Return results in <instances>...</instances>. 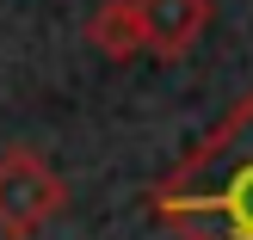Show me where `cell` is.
<instances>
[{
	"label": "cell",
	"instance_id": "6da1fadb",
	"mask_svg": "<svg viewBox=\"0 0 253 240\" xmlns=\"http://www.w3.org/2000/svg\"><path fill=\"white\" fill-rule=\"evenodd\" d=\"M148 216L179 240H253V93H241L179 167L148 185Z\"/></svg>",
	"mask_w": 253,
	"mask_h": 240
},
{
	"label": "cell",
	"instance_id": "7a4b0ae2",
	"mask_svg": "<svg viewBox=\"0 0 253 240\" xmlns=\"http://www.w3.org/2000/svg\"><path fill=\"white\" fill-rule=\"evenodd\" d=\"M62 209H68V179L25 142L0 148V234L6 240H31Z\"/></svg>",
	"mask_w": 253,
	"mask_h": 240
},
{
	"label": "cell",
	"instance_id": "3957f363",
	"mask_svg": "<svg viewBox=\"0 0 253 240\" xmlns=\"http://www.w3.org/2000/svg\"><path fill=\"white\" fill-rule=\"evenodd\" d=\"M136 19H142V56L185 62L210 31V0H136Z\"/></svg>",
	"mask_w": 253,
	"mask_h": 240
},
{
	"label": "cell",
	"instance_id": "277c9868",
	"mask_svg": "<svg viewBox=\"0 0 253 240\" xmlns=\"http://www.w3.org/2000/svg\"><path fill=\"white\" fill-rule=\"evenodd\" d=\"M86 43L105 62H136L142 56V19H136V0H105L86 19Z\"/></svg>",
	"mask_w": 253,
	"mask_h": 240
}]
</instances>
